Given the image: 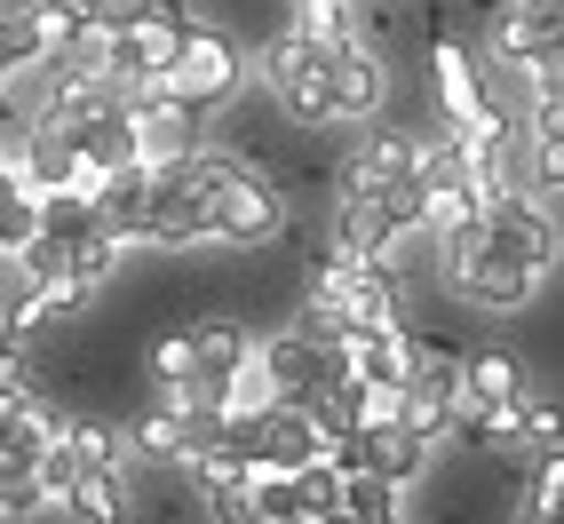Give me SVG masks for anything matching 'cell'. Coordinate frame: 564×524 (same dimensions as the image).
Here are the masks:
<instances>
[{
	"mask_svg": "<svg viewBox=\"0 0 564 524\" xmlns=\"http://www.w3.org/2000/svg\"><path fill=\"white\" fill-rule=\"evenodd\" d=\"M437 247H445V286H454L462 303H477V310H524V303H533L541 271H524L477 215L462 222V231H445Z\"/></svg>",
	"mask_w": 564,
	"mask_h": 524,
	"instance_id": "6da1fadb",
	"label": "cell"
},
{
	"mask_svg": "<svg viewBox=\"0 0 564 524\" xmlns=\"http://www.w3.org/2000/svg\"><path fill=\"white\" fill-rule=\"evenodd\" d=\"M262 88H271V103L286 111L294 128H334L343 111H334V80H326V48L311 41V32H279V41H262Z\"/></svg>",
	"mask_w": 564,
	"mask_h": 524,
	"instance_id": "7a4b0ae2",
	"label": "cell"
},
{
	"mask_svg": "<svg viewBox=\"0 0 564 524\" xmlns=\"http://www.w3.org/2000/svg\"><path fill=\"white\" fill-rule=\"evenodd\" d=\"M239 80H247V48H239V32L192 24V41L175 48L160 96H183V103H199V111H223V103L239 96Z\"/></svg>",
	"mask_w": 564,
	"mask_h": 524,
	"instance_id": "3957f363",
	"label": "cell"
},
{
	"mask_svg": "<svg viewBox=\"0 0 564 524\" xmlns=\"http://www.w3.org/2000/svg\"><path fill=\"white\" fill-rule=\"evenodd\" d=\"M326 48V80H334V111L358 128L382 120V103H390V56L366 41V32H343V41H318Z\"/></svg>",
	"mask_w": 564,
	"mask_h": 524,
	"instance_id": "277c9868",
	"label": "cell"
},
{
	"mask_svg": "<svg viewBox=\"0 0 564 524\" xmlns=\"http://www.w3.org/2000/svg\"><path fill=\"white\" fill-rule=\"evenodd\" d=\"M343 373H350V350H318V342H303V334H271V342H262V382H271L279 405H303L311 414Z\"/></svg>",
	"mask_w": 564,
	"mask_h": 524,
	"instance_id": "5b68a950",
	"label": "cell"
},
{
	"mask_svg": "<svg viewBox=\"0 0 564 524\" xmlns=\"http://www.w3.org/2000/svg\"><path fill=\"white\" fill-rule=\"evenodd\" d=\"M207 120H215V111L152 88V96L135 103V160H143V167H183V160L215 152V143H207Z\"/></svg>",
	"mask_w": 564,
	"mask_h": 524,
	"instance_id": "8992f818",
	"label": "cell"
},
{
	"mask_svg": "<svg viewBox=\"0 0 564 524\" xmlns=\"http://www.w3.org/2000/svg\"><path fill=\"white\" fill-rule=\"evenodd\" d=\"M494 48L541 80V72H564V0H517V9L494 24Z\"/></svg>",
	"mask_w": 564,
	"mask_h": 524,
	"instance_id": "52a82bcc",
	"label": "cell"
},
{
	"mask_svg": "<svg viewBox=\"0 0 564 524\" xmlns=\"http://www.w3.org/2000/svg\"><path fill=\"white\" fill-rule=\"evenodd\" d=\"M405 493L390 477H373V469H358V477H343V516H358V524H398L405 509H398Z\"/></svg>",
	"mask_w": 564,
	"mask_h": 524,
	"instance_id": "ba28073f",
	"label": "cell"
},
{
	"mask_svg": "<svg viewBox=\"0 0 564 524\" xmlns=\"http://www.w3.org/2000/svg\"><path fill=\"white\" fill-rule=\"evenodd\" d=\"M398 524H413V516H398Z\"/></svg>",
	"mask_w": 564,
	"mask_h": 524,
	"instance_id": "9c48e42d",
	"label": "cell"
}]
</instances>
